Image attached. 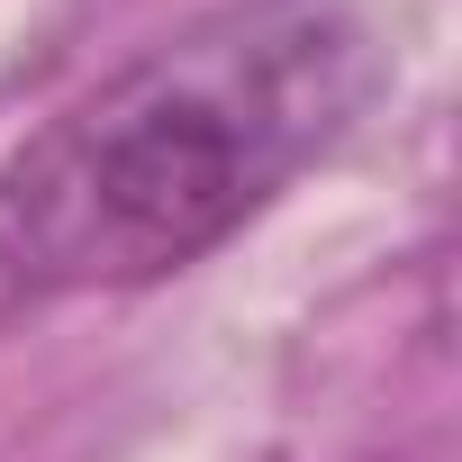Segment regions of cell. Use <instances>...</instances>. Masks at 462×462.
Here are the masks:
<instances>
[{
	"instance_id": "obj_1",
	"label": "cell",
	"mask_w": 462,
	"mask_h": 462,
	"mask_svg": "<svg viewBox=\"0 0 462 462\" xmlns=\"http://www.w3.org/2000/svg\"><path fill=\"white\" fill-rule=\"evenodd\" d=\"M381 82L354 0H217L0 154V282L109 300L208 263L372 118Z\"/></svg>"
}]
</instances>
